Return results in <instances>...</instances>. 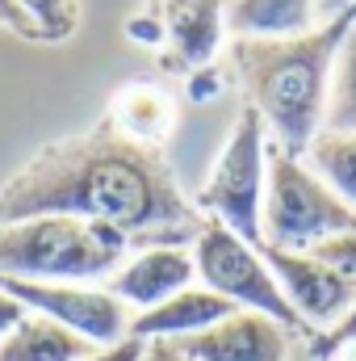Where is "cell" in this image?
<instances>
[{
    "label": "cell",
    "mask_w": 356,
    "mask_h": 361,
    "mask_svg": "<svg viewBox=\"0 0 356 361\" xmlns=\"http://www.w3.org/2000/svg\"><path fill=\"white\" fill-rule=\"evenodd\" d=\"M42 214L101 223L147 248H189L205 223L201 210L180 193L160 147L134 143L113 126L38 152L0 189V227Z\"/></svg>",
    "instance_id": "cell-1"
},
{
    "label": "cell",
    "mask_w": 356,
    "mask_h": 361,
    "mask_svg": "<svg viewBox=\"0 0 356 361\" xmlns=\"http://www.w3.org/2000/svg\"><path fill=\"white\" fill-rule=\"evenodd\" d=\"M356 25V8L323 21L298 38H235L231 63L248 89L252 109L268 126L272 147L306 156L327 118L336 55Z\"/></svg>",
    "instance_id": "cell-2"
},
{
    "label": "cell",
    "mask_w": 356,
    "mask_h": 361,
    "mask_svg": "<svg viewBox=\"0 0 356 361\" xmlns=\"http://www.w3.org/2000/svg\"><path fill=\"white\" fill-rule=\"evenodd\" d=\"M134 244L101 223L84 219H21L0 227V277L17 281H84L113 277Z\"/></svg>",
    "instance_id": "cell-3"
},
{
    "label": "cell",
    "mask_w": 356,
    "mask_h": 361,
    "mask_svg": "<svg viewBox=\"0 0 356 361\" xmlns=\"http://www.w3.org/2000/svg\"><path fill=\"white\" fill-rule=\"evenodd\" d=\"M356 231V210L319 177L306 156L268 147V189L260 235L276 252H314L323 240Z\"/></svg>",
    "instance_id": "cell-4"
},
{
    "label": "cell",
    "mask_w": 356,
    "mask_h": 361,
    "mask_svg": "<svg viewBox=\"0 0 356 361\" xmlns=\"http://www.w3.org/2000/svg\"><path fill=\"white\" fill-rule=\"evenodd\" d=\"M268 126L260 114L248 105L214 164L210 180L197 193V210H205L214 223L248 240L252 248H265L260 235V214H265V189H268Z\"/></svg>",
    "instance_id": "cell-5"
},
{
    "label": "cell",
    "mask_w": 356,
    "mask_h": 361,
    "mask_svg": "<svg viewBox=\"0 0 356 361\" xmlns=\"http://www.w3.org/2000/svg\"><path fill=\"white\" fill-rule=\"evenodd\" d=\"M193 265H197L201 286L214 290L218 298H227L235 311H260L268 319L285 324L289 332L306 328L298 319V311L289 307V298L281 294L265 252L252 248L248 240H239L235 231H227L222 223H214V219L201 223V231L193 240Z\"/></svg>",
    "instance_id": "cell-6"
},
{
    "label": "cell",
    "mask_w": 356,
    "mask_h": 361,
    "mask_svg": "<svg viewBox=\"0 0 356 361\" xmlns=\"http://www.w3.org/2000/svg\"><path fill=\"white\" fill-rule=\"evenodd\" d=\"M0 290L13 294L30 315L55 319L68 332L92 341L96 349H109L130 336V307H122L109 290L84 281H17L0 277Z\"/></svg>",
    "instance_id": "cell-7"
},
{
    "label": "cell",
    "mask_w": 356,
    "mask_h": 361,
    "mask_svg": "<svg viewBox=\"0 0 356 361\" xmlns=\"http://www.w3.org/2000/svg\"><path fill=\"white\" fill-rule=\"evenodd\" d=\"M268 269L276 277L281 294L289 298V307L298 311V319L306 328H336L356 302V281L323 265L314 252H276V248H260Z\"/></svg>",
    "instance_id": "cell-8"
},
{
    "label": "cell",
    "mask_w": 356,
    "mask_h": 361,
    "mask_svg": "<svg viewBox=\"0 0 356 361\" xmlns=\"http://www.w3.org/2000/svg\"><path fill=\"white\" fill-rule=\"evenodd\" d=\"M189 361H285L289 357V328L260 311H235L222 324L205 328L172 345Z\"/></svg>",
    "instance_id": "cell-9"
},
{
    "label": "cell",
    "mask_w": 356,
    "mask_h": 361,
    "mask_svg": "<svg viewBox=\"0 0 356 361\" xmlns=\"http://www.w3.org/2000/svg\"><path fill=\"white\" fill-rule=\"evenodd\" d=\"M197 277L193 265V248H180V244H155V248H143L134 257H126L117 273L109 277V294L122 302V307H160L164 298H172L180 290H189Z\"/></svg>",
    "instance_id": "cell-10"
},
{
    "label": "cell",
    "mask_w": 356,
    "mask_h": 361,
    "mask_svg": "<svg viewBox=\"0 0 356 361\" xmlns=\"http://www.w3.org/2000/svg\"><path fill=\"white\" fill-rule=\"evenodd\" d=\"M227 4L231 0H164V30H168V55L164 68L193 76L210 68L227 38Z\"/></svg>",
    "instance_id": "cell-11"
},
{
    "label": "cell",
    "mask_w": 356,
    "mask_h": 361,
    "mask_svg": "<svg viewBox=\"0 0 356 361\" xmlns=\"http://www.w3.org/2000/svg\"><path fill=\"white\" fill-rule=\"evenodd\" d=\"M227 315H235V307L227 298H218L205 286H189L172 298H164L160 307H147L139 315H130V336L143 345H177L189 336H201L205 328L222 324Z\"/></svg>",
    "instance_id": "cell-12"
},
{
    "label": "cell",
    "mask_w": 356,
    "mask_h": 361,
    "mask_svg": "<svg viewBox=\"0 0 356 361\" xmlns=\"http://www.w3.org/2000/svg\"><path fill=\"white\" fill-rule=\"evenodd\" d=\"M109 126L134 143H147V147H160L172 130H177V101L160 85H147V80H130L113 92L109 101Z\"/></svg>",
    "instance_id": "cell-13"
},
{
    "label": "cell",
    "mask_w": 356,
    "mask_h": 361,
    "mask_svg": "<svg viewBox=\"0 0 356 361\" xmlns=\"http://www.w3.org/2000/svg\"><path fill=\"white\" fill-rule=\"evenodd\" d=\"M319 30V0H231V38H298Z\"/></svg>",
    "instance_id": "cell-14"
},
{
    "label": "cell",
    "mask_w": 356,
    "mask_h": 361,
    "mask_svg": "<svg viewBox=\"0 0 356 361\" xmlns=\"http://www.w3.org/2000/svg\"><path fill=\"white\" fill-rule=\"evenodd\" d=\"M96 353V345L68 332L63 324L55 319H42V315H30L0 341V361H84Z\"/></svg>",
    "instance_id": "cell-15"
},
{
    "label": "cell",
    "mask_w": 356,
    "mask_h": 361,
    "mask_svg": "<svg viewBox=\"0 0 356 361\" xmlns=\"http://www.w3.org/2000/svg\"><path fill=\"white\" fill-rule=\"evenodd\" d=\"M306 160H310V169L356 210V135L319 130V139L310 143Z\"/></svg>",
    "instance_id": "cell-16"
},
{
    "label": "cell",
    "mask_w": 356,
    "mask_h": 361,
    "mask_svg": "<svg viewBox=\"0 0 356 361\" xmlns=\"http://www.w3.org/2000/svg\"><path fill=\"white\" fill-rule=\"evenodd\" d=\"M323 130L336 135H356V25L348 30L340 55H336V72H331V92H327V118Z\"/></svg>",
    "instance_id": "cell-17"
},
{
    "label": "cell",
    "mask_w": 356,
    "mask_h": 361,
    "mask_svg": "<svg viewBox=\"0 0 356 361\" xmlns=\"http://www.w3.org/2000/svg\"><path fill=\"white\" fill-rule=\"evenodd\" d=\"M17 4L30 13V21L38 25L42 38H68L72 25H76V4L72 0H17Z\"/></svg>",
    "instance_id": "cell-18"
},
{
    "label": "cell",
    "mask_w": 356,
    "mask_h": 361,
    "mask_svg": "<svg viewBox=\"0 0 356 361\" xmlns=\"http://www.w3.org/2000/svg\"><path fill=\"white\" fill-rule=\"evenodd\" d=\"M314 257H319L323 265H331L336 273H344V277L356 281V231H344V235L323 240V244L314 248Z\"/></svg>",
    "instance_id": "cell-19"
},
{
    "label": "cell",
    "mask_w": 356,
    "mask_h": 361,
    "mask_svg": "<svg viewBox=\"0 0 356 361\" xmlns=\"http://www.w3.org/2000/svg\"><path fill=\"white\" fill-rule=\"evenodd\" d=\"M356 341V302H352V311L336 324V328H327V332H319L314 341H310V357H336L344 345H352Z\"/></svg>",
    "instance_id": "cell-20"
},
{
    "label": "cell",
    "mask_w": 356,
    "mask_h": 361,
    "mask_svg": "<svg viewBox=\"0 0 356 361\" xmlns=\"http://www.w3.org/2000/svg\"><path fill=\"white\" fill-rule=\"evenodd\" d=\"M130 38L134 42H147V47H155V42H168V30H164V17H155V13H143V17H130Z\"/></svg>",
    "instance_id": "cell-21"
},
{
    "label": "cell",
    "mask_w": 356,
    "mask_h": 361,
    "mask_svg": "<svg viewBox=\"0 0 356 361\" xmlns=\"http://www.w3.org/2000/svg\"><path fill=\"white\" fill-rule=\"evenodd\" d=\"M0 25H4V30H13V34H21V38H42V34H38V25L30 21V13H25L17 0H0Z\"/></svg>",
    "instance_id": "cell-22"
},
{
    "label": "cell",
    "mask_w": 356,
    "mask_h": 361,
    "mask_svg": "<svg viewBox=\"0 0 356 361\" xmlns=\"http://www.w3.org/2000/svg\"><path fill=\"white\" fill-rule=\"evenodd\" d=\"M143 357H147V345L134 341V336H126V341H117V345H109V349H96V353L84 357V361H143Z\"/></svg>",
    "instance_id": "cell-23"
},
{
    "label": "cell",
    "mask_w": 356,
    "mask_h": 361,
    "mask_svg": "<svg viewBox=\"0 0 356 361\" xmlns=\"http://www.w3.org/2000/svg\"><path fill=\"white\" fill-rule=\"evenodd\" d=\"M21 319H25V307H21L13 294H4V290H0V341H4Z\"/></svg>",
    "instance_id": "cell-24"
},
{
    "label": "cell",
    "mask_w": 356,
    "mask_h": 361,
    "mask_svg": "<svg viewBox=\"0 0 356 361\" xmlns=\"http://www.w3.org/2000/svg\"><path fill=\"white\" fill-rule=\"evenodd\" d=\"M348 8H356V0H319V25L340 17V13H348Z\"/></svg>",
    "instance_id": "cell-25"
},
{
    "label": "cell",
    "mask_w": 356,
    "mask_h": 361,
    "mask_svg": "<svg viewBox=\"0 0 356 361\" xmlns=\"http://www.w3.org/2000/svg\"><path fill=\"white\" fill-rule=\"evenodd\" d=\"M143 361H189V357H180L172 345H147V357Z\"/></svg>",
    "instance_id": "cell-26"
},
{
    "label": "cell",
    "mask_w": 356,
    "mask_h": 361,
    "mask_svg": "<svg viewBox=\"0 0 356 361\" xmlns=\"http://www.w3.org/2000/svg\"><path fill=\"white\" fill-rule=\"evenodd\" d=\"M336 361H356V341H352V345H344V349L336 353Z\"/></svg>",
    "instance_id": "cell-27"
}]
</instances>
